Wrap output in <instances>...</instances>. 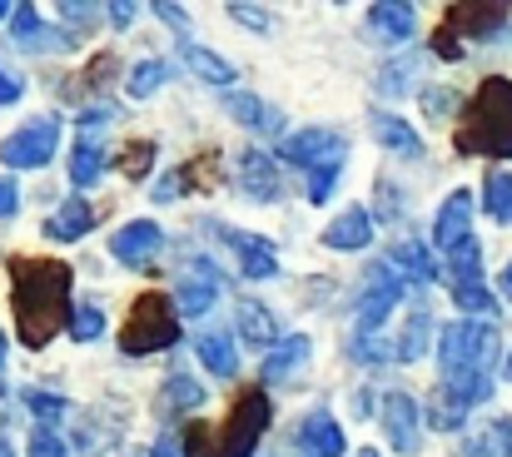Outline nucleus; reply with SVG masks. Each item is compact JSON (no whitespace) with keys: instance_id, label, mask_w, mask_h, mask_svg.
<instances>
[{"instance_id":"1","label":"nucleus","mask_w":512,"mask_h":457,"mask_svg":"<svg viewBox=\"0 0 512 457\" xmlns=\"http://www.w3.org/2000/svg\"><path fill=\"white\" fill-rule=\"evenodd\" d=\"M70 264L65 259H10V313L25 348H45L70 323Z\"/></svg>"},{"instance_id":"2","label":"nucleus","mask_w":512,"mask_h":457,"mask_svg":"<svg viewBox=\"0 0 512 457\" xmlns=\"http://www.w3.org/2000/svg\"><path fill=\"white\" fill-rule=\"evenodd\" d=\"M503 358V333L488 318H458L443 323L438 333V368H443V388L458 393L468 408L493 398V368Z\"/></svg>"},{"instance_id":"3","label":"nucleus","mask_w":512,"mask_h":457,"mask_svg":"<svg viewBox=\"0 0 512 457\" xmlns=\"http://www.w3.org/2000/svg\"><path fill=\"white\" fill-rule=\"evenodd\" d=\"M453 145H458V154L512 159V80L508 75H488L473 90V100L463 105Z\"/></svg>"},{"instance_id":"4","label":"nucleus","mask_w":512,"mask_h":457,"mask_svg":"<svg viewBox=\"0 0 512 457\" xmlns=\"http://www.w3.org/2000/svg\"><path fill=\"white\" fill-rule=\"evenodd\" d=\"M179 343V308L170 294H140L130 313H125V328H120V348L130 358H145V353H165Z\"/></svg>"},{"instance_id":"5","label":"nucleus","mask_w":512,"mask_h":457,"mask_svg":"<svg viewBox=\"0 0 512 457\" xmlns=\"http://www.w3.org/2000/svg\"><path fill=\"white\" fill-rule=\"evenodd\" d=\"M269 423H274L269 393L264 388H244V398H234V408H229V418H224V428L214 438V457H254L259 438L269 433Z\"/></svg>"},{"instance_id":"6","label":"nucleus","mask_w":512,"mask_h":457,"mask_svg":"<svg viewBox=\"0 0 512 457\" xmlns=\"http://www.w3.org/2000/svg\"><path fill=\"white\" fill-rule=\"evenodd\" d=\"M60 130H65V120L60 115H35V120H25L20 130H10L5 140H0V164L5 169H45L55 150H60Z\"/></svg>"},{"instance_id":"7","label":"nucleus","mask_w":512,"mask_h":457,"mask_svg":"<svg viewBox=\"0 0 512 457\" xmlns=\"http://www.w3.org/2000/svg\"><path fill=\"white\" fill-rule=\"evenodd\" d=\"M403 284H408V279H403L388 259L368 264V279H363V294H358V328H353V333H378L383 318L403 304Z\"/></svg>"},{"instance_id":"8","label":"nucleus","mask_w":512,"mask_h":457,"mask_svg":"<svg viewBox=\"0 0 512 457\" xmlns=\"http://www.w3.org/2000/svg\"><path fill=\"white\" fill-rule=\"evenodd\" d=\"M378 423H383V438H388L393 453L413 457L418 448H423V408H418L413 393H403V388L383 393V403H378Z\"/></svg>"},{"instance_id":"9","label":"nucleus","mask_w":512,"mask_h":457,"mask_svg":"<svg viewBox=\"0 0 512 457\" xmlns=\"http://www.w3.org/2000/svg\"><path fill=\"white\" fill-rule=\"evenodd\" d=\"M343 135L339 130H324V125H309V130H294L289 140H279V159L294 164V169H329V164H343Z\"/></svg>"},{"instance_id":"10","label":"nucleus","mask_w":512,"mask_h":457,"mask_svg":"<svg viewBox=\"0 0 512 457\" xmlns=\"http://www.w3.org/2000/svg\"><path fill=\"white\" fill-rule=\"evenodd\" d=\"M160 249H165V229L155 219H130L110 234V259H120L125 269H150Z\"/></svg>"},{"instance_id":"11","label":"nucleus","mask_w":512,"mask_h":457,"mask_svg":"<svg viewBox=\"0 0 512 457\" xmlns=\"http://www.w3.org/2000/svg\"><path fill=\"white\" fill-rule=\"evenodd\" d=\"M234 184H239V194L254 199V204H279V194H284V174H279V164H274L264 150L239 154V164H234Z\"/></svg>"},{"instance_id":"12","label":"nucleus","mask_w":512,"mask_h":457,"mask_svg":"<svg viewBox=\"0 0 512 457\" xmlns=\"http://www.w3.org/2000/svg\"><path fill=\"white\" fill-rule=\"evenodd\" d=\"M363 35L383 40V45H408L418 35V10L403 5V0H373L363 10Z\"/></svg>"},{"instance_id":"13","label":"nucleus","mask_w":512,"mask_h":457,"mask_svg":"<svg viewBox=\"0 0 512 457\" xmlns=\"http://www.w3.org/2000/svg\"><path fill=\"white\" fill-rule=\"evenodd\" d=\"M309 353H314V338H309V333H289V338L264 358V368H259L264 388H299V378H304V368H309Z\"/></svg>"},{"instance_id":"14","label":"nucleus","mask_w":512,"mask_h":457,"mask_svg":"<svg viewBox=\"0 0 512 457\" xmlns=\"http://www.w3.org/2000/svg\"><path fill=\"white\" fill-rule=\"evenodd\" d=\"M508 15V5H448L443 30H453L458 40H498Z\"/></svg>"},{"instance_id":"15","label":"nucleus","mask_w":512,"mask_h":457,"mask_svg":"<svg viewBox=\"0 0 512 457\" xmlns=\"http://www.w3.org/2000/svg\"><path fill=\"white\" fill-rule=\"evenodd\" d=\"M170 299L184 318H204L209 308L219 304V274L209 269V259H194V269L179 274V284H174Z\"/></svg>"},{"instance_id":"16","label":"nucleus","mask_w":512,"mask_h":457,"mask_svg":"<svg viewBox=\"0 0 512 457\" xmlns=\"http://www.w3.org/2000/svg\"><path fill=\"white\" fill-rule=\"evenodd\" d=\"M463 239H473V189H453L443 204H438V219H433V244L448 254L458 249Z\"/></svg>"},{"instance_id":"17","label":"nucleus","mask_w":512,"mask_h":457,"mask_svg":"<svg viewBox=\"0 0 512 457\" xmlns=\"http://www.w3.org/2000/svg\"><path fill=\"white\" fill-rule=\"evenodd\" d=\"M219 239L229 244V254L239 259L244 279H274L279 274V249L259 234H239V229H219Z\"/></svg>"},{"instance_id":"18","label":"nucleus","mask_w":512,"mask_h":457,"mask_svg":"<svg viewBox=\"0 0 512 457\" xmlns=\"http://www.w3.org/2000/svg\"><path fill=\"white\" fill-rule=\"evenodd\" d=\"M373 209H363V204H348L334 224H324V249H334V254H363L368 244H373Z\"/></svg>"},{"instance_id":"19","label":"nucleus","mask_w":512,"mask_h":457,"mask_svg":"<svg viewBox=\"0 0 512 457\" xmlns=\"http://www.w3.org/2000/svg\"><path fill=\"white\" fill-rule=\"evenodd\" d=\"M90 229H95V204H90L85 194H70V199L45 219V239H55V244H80Z\"/></svg>"},{"instance_id":"20","label":"nucleus","mask_w":512,"mask_h":457,"mask_svg":"<svg viewBox=\"0 0 512 457\" xmlns=\"http://www.w3.org/2000/svg\"><path fill=\"white\" fill-rule=\"evenodd\" d=\"M224 115H229V120H239L244 130H259V135H284V115H279L269 100L249 95V90L224 95Z\"/></svg>"},{"instance_id":"21","label":"nucleus","mask_w":512,"mask_h":457,"mask_svg":"<svg viewBox=\"0 0 512 457\" xmlns=\"http://www.w3.org/2000/svg\"><path fill=\"white\" fill-rule=\"evenodd\" d=\"M368 125H373V140H378L388 154L423 159V140H418V130H413L403 115H393V110H373V115H368Z\"/></svg>"},{"instance_id":"22","label":"nucleus","mask_w":512,"mask_h":457,"mask_svg":"<svg viewBox=\"0 0 512 457\" xmlns=\"http://www.w3.org/2000/svg\"><path fill=\"white\" fill-rule=\"evenodd\" d=\"M234 323H239V338H244L249 348H279V343H284L279 318L269 313V304H259V299H244L239 313H234Z\"/></svg>"},{"instance_id":"23","label":"nucleus","mask_w":512,"mask_h":457,"mask_svg":"<svg viewBox=\"0 0 512 457\" xmlns=\"http://www.w3.org/2000/svg\"><path fill=\"white\" fill-rule=\"evenodd\" d=\"M388 264H393L403 279H413V284H433V279L443 274V264L433 259V249H428V244H418V239H408V234L388 249Z\"/></svg>"},{"instance_id":"24","label":"nucleus","mask_w":512,"mask_h":457,"mask_svg":"<svg viewBox=\"0 0 512 457\" xmlns=\"http://www.w3.org/2000/svg\"><path fill=\"white\" fill-rule=\"evenodd\" d=\"M115 403H105V408H90V418L75 428V453H85V457H100V453H110L120 438H125V418L120 423H105V413H110Z\"/></svg>"},{"instance_id":"25","label":"nucleus","mask_w":512,"mask_h":457,"mask_svg":"<svg viewBox=\"0 0 512 457\" xmlns=\"http://www.w3.org/2000/svg\"><path fill=\"white\" fill-rule=\"evenodd\" d=\"M299 443H304V453L309 457H343L348 453V443H343V428L334 423V413H309L304 418V428H299Z\"/></svg>"},{"instance_id":"26","label":"nucleus","mask_w":512,"mask_h":457,"mask_svg":"<svg viewBox=\"0 0 512 457\" xmlns=\"http://www.w3.org/2000/svg\"><path fill=\"white\" fill-rule=\"evenodd\" d=\"M428 343H438L433 338V313L428 308H413L408 323H403V333L393 338V363H418L428 353Z\"/></svg>"},{"instance_id":"27","label":"nucleus","mask_w":512,"mask_h":457,"mask_svg":"<svg viewBox=\"0 0 512 457\" xmlns=\"http://www.w3.org/2000/svg\"><path fill=\"white\" fill-rule=\"evenodd\" d=\"M179 60L199 75V80H209V85H234L239 80V70L219 55V50H209V45H194V40H184L179 45Z\"/></svg>"},{"instance_id":"28","label":"nucleus","mask_w":512,"mask_h":457,"mask_svg":"<svg viewBox=\"0 0 512 457\" xmlns=\"http://www.w3.org/2000/svg\"><path fill=\"white\" fill-rule=\"evenodd\" d=\"M443 274H448L453 289L483 284V244H478V239H463L458 249H448V254H443Z\"/></svg>"},{"instance_id":"29","label":"nucleus","mask_w":512,"mask_h":457,"mask_svg":"<svg viewBox=\"0 0 512 457\" xmlns=\"http://www.w3.org/2000/svg\"><path fill=\"white\" fill-rule=\"evenodd\" d=\"M194 353H199V363H204L214 378H234V373H239V348H234L229 333H199V338H194Z\"/></svg>"},{"instance_id":"30","label":"nucleus","mask_w":512,"mask_h":457,"mask_svg":"<svg viewBox=\"0 0 512 457\" xmlns=\"http://www.w3.org/2000/svg\"><path fill=\"white\" fill-rule=\"evenodd\" d=\"M458 457H512V418H493L483 433H468Z\"/></svg>"},{"instance_id":"31","label":"nucleus","mask_w":512,"mask_h":457,"mask_svg":"<svg viewBox=\"0 0 512 457\" xmlns=\"http://www.w3.org/2000/svg\"><path fill=\"white\" fill-rule=\"evenodd\" d=\"M10 35L25 45V50H60V45H70L65 35H50L45 25H40V10L35 5H15V15H10Z\"/></svg>"},{"instance_id":"32","label":"nucleus","mask_w":512,"mask_h":457,"mask_svg":"<svg viewBox=\"0 0 512 457\" xmlns=\"http://www.w3.org/2000/svg\"><path fill=\"white\" fill-rule=\"evenodd\" d=\"M468 413H473V408H468L458 393H448V388L438 383V388H433V398H428L423 423H428V428H438V433H458V428L468 423Z\"/></svg>"},{"instance_id":"33","label":"nucleus","mask_w":512,"mask_h":457,"mask_svg":"<svg viewBox=\"0 0 512 457\" xmlns=\"http://www.w3.org/2000/svg\"><path fill=\"white\" fill-rule=\"evenodd\" d=\"M100 174H105V140L80 135V145L70 150V184L90 189V184H100Z\"/></svg>"},{"instance_id":"34","label":"nucleus","mask_w":512,"mask_h":457,"mask_svg":"<svg viewBox=\"0 0 512 457\" xmlns=\"http://www.w3.org/2000/svg\"><path fill=\"white\" fill-rule=\"evenodd\" d=\"M204 398H209L204 383H194L189 373H174L165 383V393H160V408L165 413H189V408H204Z\"/></svg>"},{"instance_id":"35","label":"nucleus","mask_w":512,"mask_h":457,"mask_svg":"<svg viewBox=\"0 0 512 457\" xmlns=\"http://www.w3.org/2000/svg\"><path fill=\"white\" fill-rule=\"evenodd\" d=\"M483 209L493 224H512V169H498L483 179Z\"/></svg>"},{"instance_id":"36","label":"nucleus","mask_w":512,"mask_h":457,"mask_svg":"<svg viewBox=\"0 0 512 457\" xmlns=\"http://www.w3.org/2000/svg\"><path fill=\"white\" fill-rule=\"evenodd\" d=\"M155 159H160L155 140H130V145L120 150V159H115V169H120L130 184H145V179H150V169H155Z\"/></svg>"},{"instance_id":"37","label":"nucleus","mask_w":512,"mask_h":457,"mask_svg":"<svg viewBox=\"0 0 512 457\" xmlns=\"http://www.w3.org/2000/svg\"><path fill=\"white\" fill-rule=\"evenodd\" d=\"M165 80H170V65H165V60H140V65H130V75H125V95H130V100H150Z\"/></svg>"},{"instance_id":"38","label":"nucleus","mask_w":512,"mask_h":457,"mask_svg":"<svg viewBox=\"0 0 512 457\" xmlns=\"http://www.w3.org/2000/svg\"><path fill=\"white\" fill-rule=\"evenodd\" d=\"M418 55H408V60H388L383 70H378V90L393 100V95H403V90H413V80H418Z\"/></svg>"},{"instance_id":"39","label":"nucleus","mask_w":512,"mask_h":457,"mask_svg":"<svg viewBox=\"0 0 512 457\" xmlns=\"http://www.w3.org/2000/svg\"><path fill=\"white\" fill-rule=\"evenodd\" d=\"M458 110H463V95H458L453 85H423V115H428L433 125L453 120Z\"/></svg>"},{"instance_id":"40","label":"nucleus","mask_w":512,"mask_h":457,"mask_svg":"<svg viewBox=\"0 0 512 457\" xmlns=\"http://www.w3.org/2000/svg\"><path fill=\"white\" fill-rule=\"evenodd\" d=\"M20 398H25V408H30V413H35V418H40L45 428L65 423V413H70V403H65L60 393H45V388H25Z\"/></svg>"},{"instance_id":"41","label":"nucleus","mask_w":512,"mask_h":457,"mask_svg":"<svg viewBox=\"0 0 512 457\" xmlns=\"http://www.w3.org/2000/svg\"><path fill=\"white\" fill-rule=\"evenodd\" d=\"M65 328H70V338H75V343H95V338L105 333V313H100V304H75Z\"/></svg>"},{"instance_id":"42","label":"nucleus","mask_w":512,"mask_h":457,"mask_svg":"<svg viewBox=\"0 0 512 457\" xmlns=\"http://www.w3.org/2000/svg\"><path fill=\"white\" fill-rule=\"evenodd\" d=\"M453 304L463 308L468 318H498V299H493V289L488 284H473V289H453Z\"/></svg>"},{"instance_id":"43","label":"nucleus","mask_w":512,"mask_h":457,"mask_svg":"<svg viewBox=\"0 0 512 457\" xmlns=\"http://www.w3.org/2000/svg\"><path fill=\"white\" fill-rule=\"evenodd\" d=\"M373 199H378L373 224H378V219H383V224H398V219H403V209H408V199H398V184H393V179H378Z\"/></svg>"},{"instance_id":"44","label":"nucleus","mask_w":512,"mask_h":457,"mask_svg":"<svg viewBox=\"0 0 512 457\" xmlns=\"http://www.w3.org/2000/svg\"><path fill=\"white\" fill-rule=\"evenodd\" d=\"M115 75H120V60H115V55H95V60H90V70L80 75V85H85V95H100Z\"/></svg>"},{"instance_id":"45","label":"nucleus","mask_w":512,"mask_h":457,"mask_svg":"<svg viewBox=\"0 0 512 457\" xmlns=\"http://www.w3.org/2000/svg\"><path fill=\"white\" fill-rule=\"evenodd\" d=\"M229 20H239V25H244V30H254V35H269V30H274L269 10H259V5H244V0H234V5H229Z\"/></svg>"},{"instance_id":"46","label":"nucleus","mask_w":512,"mask_h":457,"mask_svg":"<svg viewBox=\"0 0 512 457\" xmlns=\"http://www.w3.org/2000/svg\"><path fill=\"white\" fill-rule=\"evenodd\" d=\"M339 169L343 164H329V169H314V174H309V204L334 199V189H339Z\"/></svg>"},{"instance_id":"47","label":"nucleus","mask_w":512,"mask_h":457,"mask_svg":"<svg viewBox=\"0 0 512 457\" xmlns=\"http://www.w3.org/2000/svg\"><path fill=\"white\" fill-rule=\"evenodd\" d=\"M25 457H65L60 433H55V428H35V433H30V448H25Z\"/></svg>"},{"instance_id":"48","label":"nucleus","mask_w":512,"mask_h":457,"mask_svg":"<svg viewBox=\"0 0 512 457\" xmlns=\"http://www.w3.org/2000/svg\"><path fill=\"white\" fill-rule=\"evenodd\" d=\"M179 433H184V457H214V438L204 433V423H189Z\"/></svg>"},{"instance_id":"49","label":"nucleus","mask_w":512,"mask_h":457,"mask_svg":"<svg viewBox=\"0 0 512 457\" xmlns=\"http://www.w3.org/2000/svg\"><path fill=\"white\" fill-rule=\"evenodd\" d=\"M60 15H65V20H75L85 35L95 30V5H90V0H85V5H80V0H60Z\"/></svg>"},{"instance_id":"50","label":"nucleus","mask_w":512,"mask_h":457,"mask_svg":"<svg viewBox=\"0 0 512 457\" xmlns=\"http://www.w3.org/2000/svg\"><path fill=\"white\" fill-rule=\"evenodd\" d=\"M155 15L170 25L174 35H184V30H189V15H184V5H174V0H160V5H155Z\"/></svg>"},{"instance_id":"51","label":"nucleus","mask_w":512,"mask_h":457,"mask_svg":"<svg viewBox=\"0 0 512 457\" xmlns=\"http://www.w3.org/2000/svg\"><path fill=\"white\" fill-rule=\"evenodd\" d=\"M184 189H189V184H184V169H170V174L155 184V199H160V204H170V199H179Z\"/></svg>"},{"instance_id":"52","label":"nucleus","mask_w":512,"mask_h":457,"mask_svg":"<svg viewBox=\"0 0 512 457\" xmlns=\"http://www.w3.org/2000/svg\"><path fill=\"white\" fill-rule=\"evenodd\" d=\"M20 95H25L20 75H10V70L0 65V110H5V105H20Z\"/></svg>"},{"instance_id":"53","label":"nucleus","mask_w":512,"mask_h":457,"mask_svg":"<svg viewBox=\"0 0 512 457\" xmlns=\"http://www.w3.org/2000/svg\"><path fill=\"white\" fill-rule=\"evenodd\" d=\"M105 15H110L115 30H130L135 25V0H115V5H105Z\"/></svg>"},{"instance_id":"54","label":"nucleus","mask_w":512,"mask_h":457,"mask_svg":"<svg viewBox=\"0 0 512 457\" xmlns=\"http://www.w3.org/2000/svg\"><path fill=\"white\" fill-rule=\"evenodd\" d=\"M20 214V189L15 179H0V219H15Z\"/></svg>"},{"instance_id":"55","label":"nucleus","mask_w":512,"mask_h":457,"mask_svg":"<svg viewBox=\"0 0 512 457\" xmlns=\"http://www.w3.org/2000/svg\"><path fill=\"white\" fill-rule=\"evenodd\" d=\"M150 457H184V433H179V428H170V433L150 448Z\"/></svg>"},{"instance_id":"56","label":"nucleus","mask_w":512,"mask_h":457,"mask_svg":"<svg viewBox=\"0 0 512 457\" xmlns=\"http://www.w3.org/2000/svg\"><path fill=\"white\" fill-rule=\"evenodd\" d=\"M433 50H438L443 60H458V55H463V40H458L453 30H438V35H433Z\"/></svg>"},{"instance_id":"57","label":"nucleus","mask_w":512,"mask_h":457,"mask_svg":"<svg viewBox=\"0 0 512 457\" xmlns=\"http://www.w3.org/2000/svg\"><path fill=\"white\" fill-rule=\"evenodd\" d=\"M503 294H508V299H512V264H508V269H503Z\"/></svg>"},{"instance_id":"58","label":"nucleus","mask_w":512,"mask_h":457,"mask_svg":"<svg viewBox=\"0 0 512 457\" xmlns=\"http://www.w3.org/2000/svg\"><path fill=\"white\" fill-rule=\"evenodd\" d=\"M10 15H15V5H5V0H0V20H10Z\"/></svg>"},{"instance_id":"59","label":"nucleus","mask_w":512,"mask_h":457,"mask_svg":"<svg viewBox=\"0 0 512 457\" xmlns=\"http://www.w3.org/2000/svg\"><path fill=\"white\" fill-rule=\"evenodd\" d=\"M5 348H10V343H5V328H0V368H5Z\"/></svg>"},{"instance_id":"60","label":"nucleus","mask_w":512,"mask_h":457,"mask_svg":"<svg viewBox=\"0 0 512 457\" xmlns=\"http://www.w3.org/2000/svg\"><path fill=\"white\" fill-rule=\"evenodd\" d=\"M0 457H15V453H10V443H5V438H0Z\"/></svg>"},{"instance_id":"61","label":"nucleus","mask_w":512,"mask_h":457,"mask_svg":"<svg viewBox=\"0 0 512 457\" xmlns=\"http://www.w3.org/2000/svg\"><path fill=\"white\" fill-rule=\"evenodd\" d=\"M358 457H378V453H373V448H363V453H358Z\"/></svg>"},{"instance_id":"62","label":"nucleus","mask_w":512,"mask_h":457,"mask_svg":"<svg viewBox=\"0 0 512 457\" xmlns=\"http://www.w3.org/2000/svg\"><path fill=\"white\" fill-rule=\"evenodd\" d=\"M508 378H512V353H508Z\"/></svg>"}]
</instances>
